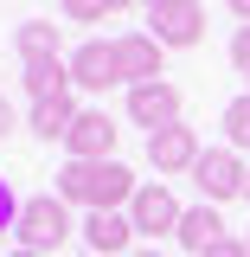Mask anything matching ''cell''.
I'll return each mask as SVG.
<instances>
[{"label": "cell", "mask_w": 250, "mask_h": 257, "mask_svg": "<svg viewBox=\"0 0 250 257\" xmlns=\"http://www.w3.org/2000/svg\"><path fill=\"white\" fill-rule=\"evenodd\" d=\"M141 193V180L122 161H64L58 167V199L64 206H90V212H122Z\"/></svg>", "instance_id": "obj_1"}, {"label": "cell", "mask_w": 250, "mask_h": 257, "mask_svg": "<svg viewBox=\"0 0 250 257\" xmlns=\"http://www.w3.org/2000/svg\"><path fill=\"white\" fill-rule=\"evenodd\" d=\"M13 238H20V251L52 257L64 238H71V206H64L58 193H39V199H26V206H20V225H13Z\"/></svg>", "instance_id": "obj_2"}, {"label": "cell", "mask_w": 250, "mask_h": 257, "mask_svg": "<svg viewBox=\"0 0 250 257\" xmlns=\"http://www.w3.org/2000/svg\"><path fill=\"white\" fill-rule=\"evenodd\" d=\"M244 180L250 167L237 148H205L199 155V167H192V187L205 193V206H224V199H244Z\"/></svg>", "instance_id": "obj_3"}, {"label": "cell", "mask_w": 250, "mask_h": 257, "mask_svg": "<svg viewBox=\"0 0 250 257\" xmlns=\"http://www.w3.org/2000/svg\"><path fill=\"white\" fill-rule=\"evenodd\" d=\"M148 32H154L160 52H186V45H199V39H205V7H199V0L160 7V13H148Z\"/></svg>", "instance_id": "obj_4"}, {"label": "cell", "mask_w": 250, "mask_h": 257, "mask_svg": "<svg viewBox=\"0 0 250 257\" xmlns=\"http://www.w3.org/2000/svg\"><path fill=\"white\" fill-rule=\"evenodd\" d=\"M180 199L167 193V180H141V193L128 199V219H135V231H148V238H160V231H180Z\"/></svg>", "instance_id": "obj_5"}, {"label": "cell", "mask_w": 250, "mask_h": 257, "mask_svg": "<svg viewBox=\"0 0 250 257\" xmlns=\"http://www.w3.org/2000/svg\"><path fill=\"white\" fill-rule=\"evenodd\" d=\"M199 135H192L186 122H173V128H154L148 135V161H154V174H192L199 167Z\"/></svg>", "instance_id": "obj_6"}, {"label": "cell", "mask_w": 250, "mask_h": 257, "mask_svg": "<svg viewBox=\"0 0 250 257\" xmlns=\"http://www.w3.org/2000/svg\"><path fill=\"white\" fill-rule=\"evenodd\" d=\"M128 122H141L148 135H154V128H173L180 122V90H173L167 77H160V84H135V90H128Z\"/></svg>", "instance_id": "obj_7"}, {"label": "cell", "mask_w": 250, "mask_h": 257, "mask_svg": "<svg viewBox=\"0 0 250 257\" xmlns=\"http://www.w3.org/2000/svg\"><path fill=\"white\" fill-rule=\"evenodd\" d=\"M64 148H71V161H116V122L103 109H84L64 135Z\"/></svg>", "instance_id": "obj_8"}, {"label": "cell", "mask_w": 250, "mask_h": 257, "mask_svg": "<svg viewBox=\"0 0 250 257\" xmlns=\"http://www.w3.org/2000/svg\"><path fill=\"white\" fill-rule=\"evenodd\" d=\"M71 84H77V90H109V84H122V71H116V45L84 39V45L71 52Z\"/></svg>", "instance_id": "obj_9"}, {"label": "cell", "mask_w": 250, "mask_h": 257, "mask_svg": "<svg viewBox=\"0 0 250 257\" xmlns=\"http://www.w3.org/2000/svg\"><path fill=\"white\" fill-rule=\"evenodd\" d=\"M116 71H122V84H160L154 32H122V39H116Z\"/></svg>", "instance_id": "obj_10"}, {"label": "cell", "mask_w": 250, "mask_h": 257, "mask_svg": "<svg viewBox=\"0 0 250 257\" xmlns=\"http://www.w3.org/2000/svg\"><path fill=\"white\" fill-rule=\"evenodd\" d=\"M84 244L96 257H135V219L128 212H90L84 219Z\"/></svg>", "instance_id": "obj_11"}, {"label": "cell", "mask_w": 250, "mask_h": 257, "mask_svg": "<svg viewBox=\"0 0 250 257\" xmlns=\"http://www.w3.org/2000/svg\"><path fill=\"white\" fill-rule=\"evenodd\" d=\"M173 238H180V244H186V251H212V244H218L224 238V225H218V206H186V212H180V231H173Z\"/></svg>", "instance_id": "obj_12"}, {"label": "cell", "mask_w": 250, "mask_h": 257, "mask_svg": "<svg viewBox=\"0 0 250 257\" xmlns=\"http://www.w3.org/2000/svg\"><path fill=\"white\" fill-rule=\"evenodd\" d=\"M26 96H32V103L71 96V58H32L26 64Z\"/></svg>", "instance_id": "obj_13"}, {"label": "cell", "mask_w": 250, "mask_h": 257, "mask_svg": "<svg viewBox=\"0 0 250 257\" xmlns=\"http://www.w3.org/2000/svg\"><path fill=\"white\" fill-rule=\"evenodd\" d=\"M77 116H84V109H77L71 96H45V103H32V135H45V142H64Z\"/></svg>", "instance_id": "obj_14"}, {"label": "cell", "mask_w": 250, "mask_h": 257, "mask_svg": "<svg viewBox=\"0 0 250 257\" xmlns=\"http://www.w3.org/2000/svg\"><path fill=\"white\" fill-rule=\"evenodd\" d=\"M13 45H20V58H58V26L52 20H26V26L13 32Z\"/></svg>", "instance_id": "obj_15"}, {"label": "cell", "mask_w": 250, "mask_h": 257, "mask_svg": "<svg viewBox=\"0 0 250 257\" xmlns=\"http://www.w3.org/2000/svg\"><path fill=\"white\" fill-rule=\"evenodd\" d=\"M224 148H250V96L224 103Z\"/></svg>", "instance_id": "obj_16"}, {"label": "cell", "mask_w": 250, "mask_h": 257, "mask_svg": "<svg viewBox=\"0 0 250 257\" xmlns=\"http://www.w3.org/2000/svg\"><path fill=\"white\" fill-rule=\"evenodd\" d=\"M64 20L71 26H103L109 20V0H64Z\"/></svg>", "instance_id": "obj_17"}, {"label": "cell", "mask_w": 250, "mask_h": 257, "mask_svg": "<svg viewBox=\"0 0 250 257\" xmlns=\"http://www.w3.org/2000/svg\"><path fill=\"white\" fill-rule=\"evenodd\" d=\"M20 206H26V199H13V180L0 174V231H13V225H20Z\"/></svg>", "instance_id": "obj_18"}, {"label": "cell", "mask_w": 250, "mask_h": 257, "mask_svg": "<svg viewBox=\"0 0 250 257\" xmlns=\"http://www.w3.org/2000/svg\"><path fill=\"white\" fill-rule=\"evenodd\" d=\"M231 64H237V71H250V26L231 32Z\"/></svg>", "instance_id": "obj_19"}, {"label": "cell", "mask_w": 250, "mask_h": 257, "mask_svg": "<svg viewBox=\"0 0 250 257\" xmlns=\"http://www.w3.org/2000/svg\"><path fill=\"white\" fill-rule=\"evenodd\" d=\"M205 257H250V244H244V238H218Z\"/></svg>", "instance_id": "obj_20"}, {"label": "cell", "mask_w": 250, "mask_h": 257, "mask_svg": "<svg viewBox=\"0 0 250 257\" xmlns=\"http://www.w3.org/2000/svg\"><path fill=\"white\" fill-rule=\"evenodd\" d=\"M7 128H13V103L0 96V135H7Z\"/></svg>", "instance_id": "obj_21"}, {"label": "cell", "mask_w": 250, "mask_h": 257, "mask_svg": "<svg viewBox=\"0 0 250 257\" xmlns=\"http://www.w3.org/2000/svg\"><path fill=\"white\" fill-rule=\"evenodd\" d=\"M224 7H231V13H237V20L250 26V0H224Z\"/></svg>", "instance_id": "obj_22"}, {"label": "cell", "mask_w": 250, "mask_h": 257, "mask_svg": "<svg viewBox=\"0 0 250 257\" xmlns=\"http://www.w3.org/2000/svg\"><path fill=\"white\" fill-rule=\"evenodd\" d=\"M141 7H148V13H160V7H180V0H141Z\"/></svg>", "instance_id": "obj_23"}, {"label": "cell", "mask_w": 250, "mask_h": 257, "mask_svg": "<svg viewBox=\"0 0 250 257\" xmlns=\"http://www.w3.org/2000/svg\"><path fill=\"white\" fill-rule=\"evenodd\" d=\"M122 7H141V0H109V13H122Z\"/></svg>", "instance_id": "obj_24"}, {"label": "cell", "mask_w": 250, "mask_h": 257, "mask_svg": "<svg viewBox=\"0 0 250 257\" xmlns=\"http://www.w3.org/2000/svg\"><path fill=\"white\" fill-rule=\"evenodd\" d=\"M135 257H167V251H135Z\"/></svg>", "instance_id": "obj_25"}, {"label": "cell", "mask_w": 250, "mask_h": 257, "mask_svg": "<svg viewBox=\"0 0 250 257\" xmlns=\"http://www.w3.org/2000/svg\"><path fill=\"white\" fill-rule=\"evenodd\" d=\"M7 257H39V251H7Z\"/></svg>", "instance_id": "obj_26"}, {"label": "cell", "mask_w": 250, "mask_h": 257, "mask_svg": "<svg viewBox=\"0 0 250 257\" xmlns=\"http://www.w3.org/2000/svg\"><path fill=\"white\" fill-rule=\"evenodd\" d=\"M244 199H250V180H244Z\"/></svg>", "instance_id": "obj_27"}, {"label": "cell", "mask_w": 250, "mask_h": 257, "mask_svg": "<svg viewBox=\"0 0 250 257\" xmlns=\"http://www.w3.org/2000/svg\"><path fill=\"white\" fill-rule=\"evenodd\" d=\"M244 244H250V238H244Z\"/></svg>", "instance_id": "obj_28"}]
</instances>
